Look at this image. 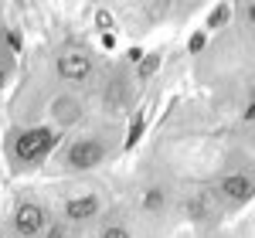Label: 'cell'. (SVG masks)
I'll use <instances>...</instances> for the list:
<instances>
[{"label": "cell", "mask_w": 255, "mask_h": 238, "mask_svg": "<svg viewBox=\"0 0 255 238\" xmlns=\"http://www.w3.org/2000/svg\"><path fill=\"white\" fill-rule=\"evenodd\" d=\"M61 133L58 129H51V126H34V129H24L17 139H14V157L20 163H38L44 160L55 146H58Z\"/></svg>", "instance_id": "6da1fadb"}, {"label": "cell", "mask_w": 255, "mask_h": 238, "mask_svg": "<svg viewBox=\"0 0 255 238\" xmlns=\"http://www.w3.org/2000/svg\"><path fill=\"white\" fill-rule=\"evenodd\" d=\"M55 72L65 82H89L92 72H96V61H92V55H85V51H65L55 61Z\"/></svg>", "instance_id": "7a4b0ae2"}, {"label": "cell", "mask_w": 255, "mask_h": 238, "mask_svg": "<svg viewBox=\"0 0 255 238\" xmlns=\"http://www.w3.org/2000/svg\"><path fill=\"white\" fill-rule=\"evenodd\" d=\"M102 157H106V146L99 139H75L68 146V153H65V163L72 170H89V167L102 163Z\"/></svg>", "instance_id": "3957f363"}, {"label": "cell", "mask_w": 255, "mask_h": 238, "mask_svg": "<svg viewBox=\"0 0 255 238\" xmlns=\"http://www.w3.org/2000/svg\"><path fill=\"white\" fill-rule=\"evenodd\" d=\"M44 211H41L38 204H31V201H24V204H17L14 208V232L24 238H31V235H41L44 232Z\"/></svg>", "instance_id": "277c9868"}, {"label": "cell", "mask_w": 255, "mask_h": 238, "mask_svg": "<svg viewBox=\"0 0 255 238\" xmlns=\"http://www.w3.org/2000/svg\"><path fill=\"white\" fill-rule=\"evenodd\" d=\"M99 211H102V201H99L96 194H82V198L65 201V218L75 221V225H82V221H92Z\"/></svg>", "instance_id": "5b68a950"}, {"label": "cell", "mask_w": 255, "mask_h": 238, "mask_svg": "<svg viewBox=\"0 0 255 238\" xmlns=\"http://www.w3.org/2000/svg\"><path fill=\"white\" fill-rule=\"evenodd\" d=\"M221 191H225V198L235 201V204H249L252 201V177L249 174H228V177L221 180Z\"/></svg>", "instance_id": "8992f818"}, {"label": "cell", "mask_w": 255, "mask_h": 238, "mask_svg": "<svg viewBox=\"0 0 255 238\" xmlns=\"http://www.w3.org/2000/svg\"><path fill=\"white\" fill-rule=\"evenodd\" d=\"M163 204H167V194H163L160 187H150V191L143 194V201H139V208H143L146 215H157V211L163 208Z\"/></svg>", "instance_id": "52a82bcc"}, {"label": "cell", "mask_w": 255, "mask_h": 238, "mask_svg": "<svg viewBox=\"0 0 255 238\" xmlns=\"http://www.w3.org/2000/svg\"><path fill=\"white\" fill-rule=\"evenodd\" d=\"M225 20H228V7L221 3V7H215V10H211V17H208V27H221Z\"/></svg>", "instance_id": "ba28073f"}, {"label": "cell", "mask_w": 255, "mask_h": 238, "mask_svg": "<svg viewBox=\"0 0 255 238\" xmlns=\"http://www.w3.org/2000/svg\"><path fill=\"white\" fill-rule=\"evenodd\" d=\"M157 65H160V55H150V58H143V65H139V79H150Z\"/></svg>", "instance_id": "9c48e42d"}, {"label": "cell", "mask_w": 255, "mask_h": 238, "mask_svg": "<svg viewBox=\"0 0 255 238\" xmlns=\"http://www.w3.org/2000/svg\"><path fill=\"white\" fill-rule=\"evenodd\" d=\"M68 232H65V225H44V232H41V238H65Z\"/></svg>", "instance_id": "30bf717a"}, {"label": "cell", "mask_w": 255, "mask_h": 238, "mask_svg": "<svg viewBox=\"0 0 255 238\" xmlns=\"http://www.w3.org/2000/svg\"><path fill=\"white\" fill-rule=\"evenodd\" d=\"M139 133H143V116H136V122H133V129H129V136H126V146H133L139 139Z\"/></svg>", "instance_id": "8fae6325"}, {"label": "cell", "mask_w": 255, "mask_h": 238, "mask_svg": "<svg viewBox=\"0 0 255 238\" xmlns=\"http://www.w3.org/2000/svg\"><path fill=\"white\" fill-rule=\"evenodd\" d=\"M99 238H129V232H126L123 225H113V228H106V232H102Z\"/></svg>", "instance_id": "7c38bea8"}, {"label": "cell", "mask_w": 255, "mask_h": 238, "mask_svg": "<svg viewBox=\"0 0 255 238\" xmlns=\"http://www.w3.org/2000/svg\"><path fill=\"white\" fill-rule=\"evenodd\" d=\"M99 27H102V34H109V27H113V17H109V10H99Z\"/></svg>", "instance_id": "4fadbf2b"}, {"label": "cell", "mask_w": 255, "mask_h": 238, "mask_svg": "<svg viewBox=\"0 0 255 238\" xmlns=\"http://www.w3.org/2000/svg\"><path fill=\"white\" fill-rule=\"evenodd\" d=\"M7 41H10V48H14V51H20V48H24V44H20V38H17V31H7Z\"/></svg>", "instance_id": "5bb4252c"}, {"label": "cell", "mask_w": 255, "mask_h": 238, "mask_svg": "<svg viewBox=\"0 0 255 238\" xmlns=\"http://www.w3.org/2000/svg\"><path fill=\"white\" fill-rule=\"evenodd\" d=\"M201 48H204V34H194V38H191V51H201Z\"/></svg>", "instance_id": "9a60e30c"}, {"label": "cell", "mask_w": 255, "mask_h": 238, "mask_svg": "<svg viewBox=\"0 0 255 238\" xmlns=\"http://www.w3.org/2000/svg\"><path fill=\"white\" fill-rule=\"evenodd\" d=\"M0 85H3V79H0Z\"/></svg>", "instance_id": "2e32d148"}, {"label": "cell", "mask_w": 255, "mask_h": 238, "mask_svg": "<svg viewBox=\"0 0 255 238\" xmlns=\"http://www.w3.org/2000/svg\"><path fill=\"white\" fill-rule=\"evenodd\" d=\"M0 238H3V235H0Z\"/></svg>", "instance_id": "e0dca14e"}]
</instances>
